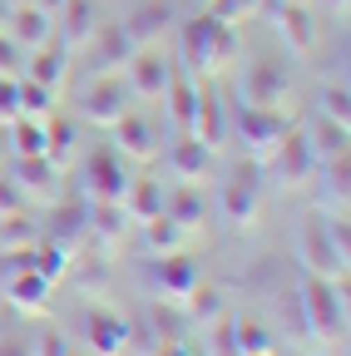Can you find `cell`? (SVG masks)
I'll return each mask as SVG.
<instances>
[{"label":"cell","mask_w":351,"mask_h":356,"mask_svg":"<svg viewBox=\"0 0 351 356\" xmlns=\"http://www.w3.org/2000/svg\"><path fill=\"white\" fill-rule=\"evenodd\" d=\"M297 302H302V322L317 341H336L346 332V277H317L307 273L302 287H297Z\"/></svg>","instance_id":"cell-1"},{"label":"cell","mask_w":351,"mask_h":356,"mask_svg":"<svg viewBox=\"0 0 351 356\" xmlns=\"http://www.w3.org/2000/svg\"><path fill=\"white\" fill-rule=\"evenodd\" d=\"M183 55H188V65H193L198 74H213V70H223V65L238 55V35H233V25H223V20L198 15V20L183 25Z\"/></svg>","instance_id":"cell-2"},{"label":"cell","mask_w":351,"mask_h":356,"mask_svg":"<svg viewBox=\"0 0 351 356\" xmlns=\"http://www.w3.org/2000/svg\"><path fill=\"white\" fill-rule=\"evenodd\" d=\"M238 99L243 104H257V109H292V74L272 60H252L243 74H238Z\"/></svg>","instance_id":"cell-3"},{"label":"cell","mask_w":351,"mask_h":356,"mask_svg":"<svg viewBox=\"0 0 351 356\" xmlns=\"http://www.w3.org/2000/svg\"><path fill=\"white\" fill-rule=\"evenodd\" d=\"M129 104H134V95H129L124 74H95L79 95V119L95 124V129H114L129 114Z\"/></svg>","instance_id":"cell-4"},{"label":"cell","mask_w":351,"mask_h":356,"mask_svg":"<svg viewBox=\"0 0 351 356\" xmlns=\"http://www.w3.org/2000/svg\"><path fill=\"white\" fill-rule=\"evenodd\" d=\"M233 129H238V139H243V149H247L252 159H268V154L277 149V139L292 129V114H282V109H257V104H238Z\"/></svg>","instance_id":"cell-5"},{"label":"cell","mask_w":351,"mask_h":356,"mask_svg":"<svg viewBox=\"0 0 351 356\" xmlns=\"http://www.w3.org/2000/svg\"><path fill=\"white\" fill-rule=\"evenodd\" d=\"M262 163H268V173L277 178L282 188H302L307 178H312V168H317V154H312V144H307L302 129H287L282 139H277V149L262 159Z\"/></svg>","instance_id":"cell-6"},{"label":"cell","mask_w":351,"mask_h":356,"mask_svg":"<svg viewBox=\"0 0 351 356\" xmlns=\"http://www.w3.org/2000/svg\"><path fill=\"white\" fill-rule=\"evenodd\" d=\"M297 252H302V267L307 273H317V277H346V257L336 252L332 233H327V218H307L302 222V233H297Z\"/></svg>","instance_id":"cell-7"},{"label":"cell","mask_w":351,"mask_h":356,"mask_svg":"<svg viewBox=\"0 0 351 356\" xmlns=\"http://www.w3.org/2000/svg\"><path fill=\"white\" fill-rule=\"evenodd\" d=\"M124 188H129V173H124L114 149H90L84 154V193H90V203H119Z\"/></svg>","instance_id":"cell-8"},{"label":"cell","mask_w":351,"mask_h":356,"mask_svg":"<svg viewBox=\"0 0 351 356\" xmlns=\"http://www.w3.org/2000/svg\"><path fill=\"white\" fill-rule=\"evenodd\" d=\"M262 213V168L243 163L233 173V184H223V218L233 228H247V222Z\"/></svg>","instance_id":"cell-9"},{"label":"cell","mask_w":351,"mask_h":356,"mask_svg":"<svg viewBox=\"0 0 351 356\" xmlns=\"http://www.w3.org/2000/svg\"><path fill=\"white\" fill-rule=\"evenodd\" d=\"M84 50H90V70L95 74H119L129 65V55H134V40H129V30L119 20H99L95 35L84 40Z\"/></svg>","instance_id":"cell-10"},{"label":"cell","mask_w":351,"mask_h":356,"mask_svg":"<svg viewBox=\"0 0 351 356\" xmlns=\"http://www.w3.org/2000/svg\"><path fill=\"white\" fill-rule=\"evenodd\" d=\"M124 74V84H129V95H134V99H163V89H168V60L158 55V50H149V44H144V50H134V55H129V65L119 70Z\"/></svg>","instance_id":"cell-11"},{"label":"cell","mask_w":351,"mask_h":356,"mask_svg":"<svg viewBox=\"0 0 351 356\" xmlns=\"http://www.w3.org/2000/svg\"><path fill=\"white\" fill-rule=\"evenodd\" d=\"M129 317L114 307H90L84 312V341H90V356H124L129 346Z\"/></svg>","instance_id":"cell-12"},{"label":"cell","mask_w":351,"mask_h":356,"mask_svg":"<svg viewBox=\"0 0 351 356\" xmlns=\"http://www.w3.org/2000/svg\"><path fill=\"white\" fill-rule=\"evenodd\" d=\"M173 15H179V6L173 0H139L134 10H129L119 25L129 30V40H134V50H144V44H154L168 25H173Z\"/></svg>","instance_id":"cell-13"},{"label":"cell","mask_w":351,"mask_h":356,"mask_svg":"<svg viewBox=\"0 0 351 356\" xmlns=\"http://www.w3.org/2000/svg\"><path fill=\"white\" fill-rule=\"evenodd\" d=\"M114 149H119V159H158V134H154V124L144 119V114H134V109H129L114 129Z\"/></svg>","instance_id":"cell-14"},{"label":"cell","mask_w":351,"mask_h":356,"mask_svg":"<svg viewBox=\"0 0 351 356\" xmlns=\"http://www.w3.org/2000/svg\"><path fill=\"white\" fill-rule=\"evenodd\" d=\"M154 282H158V292H163V297H179V302H183V297H188L203 277H198V262L179 248V252L154 257Z\"/></svg>","instance_id":"cell-15"},{"label":"cell","mask_w":351,"mask_h":356,"mask_svg":"<svg viewBox=\"0 0 351 356\" xmlns=\"http://www.w3.org/2000/svg\"><path fill=\"white\" fill-rule=\"evenodd\" d=\"M15 188L25 198H55L60 193V163L50 154H35V159H15Z\"/></svg>","instance_id":"cell-16"},{"label":"cell","mask_w":351,"mask_h":356,"mask_svg":"<svg viewBox=\"0 0 351 356\" xmlns=\"http://www.w3.org/2000/svg\"><path fill=\"white\" fill-rule=\"evenodd\" d=\"M6 30L25 44V50H40V44H50L55 40V15L45 10V6H10V20H6Z\"/></svg>","instance_id":"cell-17"},{"label":"cell","mask_w":351,"mask_h":356,"mask_svg":"<svg viewBox=\"0 0 351 356\" xmlns=\"http://www.w3.org/2000/svg\"><path fill=\"white\" fill-rule=\"evenodd\" d=\"M277 35L292 55H312L317 50V20L307 15V6H292V0H277Z\"/></svg>","instance_id":"cell-18"},{"label":"cell","mask_w":351,"mask_h":356,"mask_svg":"<svg viewBox=\"0 0 351 356\" xmlns=\"http://www.w3.org/2000/svg\"><path fill=\"white\" fill-rule=\"evenodd\" d=\"M168 163H173V173H179L183 184H203L213 173V149L203 139H193V134H183V139L168 149Z\"/></svg>","instance_id":"cell-19"},{"label":"cell","mask_w":351,"mask_h":356,"mask_svg":"<svg viewBox=\"0 0 351 356\" xmlns=\"http://www.w3.org/2000/svg\"><path fill=\"white\" fill-rule=\"evenodd\" d=\"M55 15L65 20V25H60V30H65V50H84V40H90V35H95V25L104 20L95 0H65Z\"/></svg>","instance_id":"cell-20"},{"label":"cell","mask_w":351,"mask_h":356,"mask_svg":"<svg viewBox=\"0 0 351 356\" xmlns=\"http://www.w3.org/2000/svg\"><path fill=\"white\" fill-rule=\"evenodd\" d=\"M163 184H154V178H129V188H124V213H129V222H149V218H158L163 213Z\"/></svg>","instance_id":"cell-21"},{"label":"cell","mask_w":351,"mask_h":356,"mask_svg":"<svg viewBox=\"0 0 351 356\" xmlns=\"http://www.w3.org/2000/svg\"><path fill=\"white\" fill-rule=\"evenodd\" d=\"M6 297L15 312H45V297H50V282L35 273V267H20L15 277H6Z\"/></svg>","instance_id":"cell-22"},{"label":"cell","mask_w":351,"mask_h":356,"mask_svg":"<svg viewBox=\"0 0 351 356\" xmlns=\"http://www.w3.org/2000/svg\"><path fill=\"white\" fill-rule=\"evenodd\" d=\"M163 213L173 222H183V228H198L203 213H208V198L198 193V184H179L173 193H163Z\"/></svg>","instance_id":"cell-23"},{"label":"cell","mask_w":351,"mask_h":356,"mask_svg":"<svg viewBox=\"0 0 351 356\" xmlns=\"http://www.w3.org/2000/svg\"><path fill=\"white\" fill-rule=\"evenodd\" d=\"M139 228H144V248H149L154 257H163V252H179V248H183V238H188V228H183V222H173L168 213H158V218L139 222Z\"/></svg>","instance_id":"cell-24"},{"label":"cell","mask_w":351,"mask_h":356,"mask_svg":"<svg viewBox=\"0 0 351 356\" xmlns=\"http://www.w3.org/2000/svg\"><path fill=\"white\" fill-rule=\"evenodd\" d=\"M65 44H40V50H30V60H25V74L30 79H40V84H50V89H60V79H65Z\"/></svg>","instance_id":"cell-25"},{"label":"cell","mask_w":351,"mask_h":356,"mask_svg":"<svg viewBox=\"0 0 351 356\" xmlns=\"http://www.w3.org/2000/svg\"><path fill=\"white\" fill-rule=\"evenodd\" d=\"M163 99H168V119L179 124L183 134H188V124H193V109H198V89H193V79L188 74H168V89H163Z\"/></svg>","instance_id":"cell-26"},{"label":"cell","mask_w":351,"mask_h":356,"mask_svg":"<svg viewBox=\"0 0 351 356\" xmlns=\"http://www.w3.org/2000/svg\"><path fill=\"white\" fill-rule=\"evenodd\" d=\"M10 144H15V159H35V154H50V139H45V119L15 114V119H10Z\"/></svg>","instance_id":"cell-27"},{"label":"cell","mask_w":351,"mask_h":356,"mask_svg":"<svg viewBox=\"0 0 351 356\" xmlns=\"http://www.w3.org/2000/svg\"><path fill=\"white\" fill-rule=\"evenodd\" d=\"M188 134H193V139H203L208 149L223 144V109H218V99H213V95H198V109H193Z\"/></svg>","instance_id":"cell-28"},{"label":"cell","mask_w":351,"mask_h":356,"mask_svg":"<svg viewBox=\"0 0 351 356\" xmlns=\"http://www.w3.org/2000/svg\"><path fill=\"white\" fill-rule=\"evenodd\" d=\"M84 218H90L95 238H104V243H119V238H124V228H129L124 203H90V208H84Z\"/></svg>","instance_id":"cell-29"},{"label":"cell","mask_w":351,"mask_h":356,"mask_svg":"<svg viewBox=\"0 0 351 356\" xmlns=\"http://www.w3.org/2000/svg\"><path fill=\"white\" fill-rule=\"evenodd\" d=\"M307 144H312L317 159H341L346 144H351V129L346 124H332V119H317V129L307 134Z\"/></svg>","instance_id":"cell-30"},{"label":"cell","mask_w":351,"mask_h":356,"mask_svg":"<svg viewBox=\"0 0 351 356\" xmlns=\"http://www.w3.org/2000/svg\"><path fill=\"white\" fill-rule=\"evenodd\" d=\"M30 267H35V273L45 277L50 287H55V282H60V277L70 273V248H65V243H55V238H50L45 248L35 243V262H30Z\"/></svg>","instance_id":"cell-31"},{"label":"cell","mask_w":351,"mask_h":356,"mask_svg":"<svg viewBox=\"0 0 351 356\" xmlns=\"http://www.w3.org/2000/svg\"><path fill=\"white\" fill-rule=\"evenodd\" d=\"M188 322H198V327H208V322H218V317H223V292H218V287H208V282H198L188 297Z\"/></svg>","instance_id":"cell-32"},{"label":"cell","mask_w":351,"mask_h":356,"mask_svg":"<svg viewBox=\"0 0 351 356\" xmlns=\"http://www.w3.org/2000/svg\"><path fill=\"white\" fill-rule=\"evenodd\" d=\"M40 243V228L25 218V213H6L0 218V252H10V248H35Z\"/></svg>","instance_id":"cell-33"},{"label":"cell","mask_w":351,"mask_h":356,"mask_svg":"<svg viewBox=\"0 0 351 356\" xmlns=\"http://www.w3.org/2000/svg\"><path fill=\"white\" fill-rule=\"evenodd\" d=\"M15 89H20V114H30V119H45V114H50V104H55V89H50V84L20 74Z\"/></svg>","instance_id":"cell-34"},{"label":"cell","mask_w":351,"mask_h":356,"mask_svg":"<svg viewBox=\"0 0 351 356\" xmlns=\"http://www.w3.org/2000/svg\"><path fill=\"white\" fill-rule=\"evenodd\" d=\"M317 109H322V119L351 129V89H346V84H322V89H317Z\"/></svg>","instance_id":"cell-35"},{"label":"cell","mask_w":351,"mask_h":356,"mask_svg":"<svg viewBox=\"0 0 351 356\" xmlns=\"http://www.w3.org/2000/svg\"><path fill=\"white\" fill-rule=\"evenodd\" d=\"M257 10H262V0H208V15H213V20H223V25H233V30L247 25Z\"/></svg>","instance_id":"cell-36"},{"label":"cell","mask_w":351,"mask_h":356,"mask_svg":"<svg viewBox=\"0 0 351 356\" xmlns=\"http://www.w3.org/2000/svg\"><path fill=\"white\" fill-rule=\"evenodd\" d=\"M233 341H238V356H252V351H268V346H272L268 327L252 322V317H238V322H233Z\"/></svg>","instance_id":"cell-37"},{"label":"cell","mask_w":351,"mask_h":356,"mask_svg":"<svg viewBox=\"0 0 351 356\" xmlns=\"http://www.w3.org/2000/svg\"><path fill=\"white\" fill-rule=\"evenodd\" d=\"M25 60H30V50L10 35V30H0V74H10V79H20L25 74Z\"/></svg>","instance_id":"cell-38"},{"label":"cell","mask_w":351,"mask_h":356,"mask_svg":"<svg viewBox=\"0 0 351 356\" xmlns=\"http://www.w3.org/2000/svg\"><path fill=\"white\" fill-rule=\"evenodd\" d=\"M346 188H351V159L346 154L341 159H327V193H332V203L346 208Z\"/></svg>","instance_id":"cell-39"},{"label":"cell","mask_w":351,"mask_h":356,"mask_svg":"<svg viewBox=\"0 0 351 356\" xmlns=\"http://www.w3.org/2000/svg\"><path fill=\"white\" fill-rule=\"evenodd\" d=\"M45 139H50V159L55 163H65L74 154V129L70 124H45Z\"/></svg>","instance_id":"cell-40"},{"label":"cell","mask_w":351,"mask_h":356,"mask_svg":"<svg viewBox=\"0 0 351 356\" xmlns=\"http://www.w3.org/2000/svg\"><path fill=\"white\" fill-rule=\"evenodd\" d=\"M20 79H10V74H0V124H10L15 114H20V89H15Z\"/></svg>","instance_id":"cell-41"},{"label":"cell","mask_w":351,"mask_h":356,"mask_svg":"<svg viewBox=\"0 0 351 356\" xmlns=\"http://www.w3.org/2000/svg\"><path fill=\"white\" fill-rule=\"evenodd\" d=\"M327 233H332V243H336V252H341V257L351 262V222H346V208L327 218Z\"/></svg>","instance_id":"cell-42"},{"label":"cell","mask_w":351,"mask_h":356,"mask_svg":"<svg viewBox=\"0 0 351 356\" xmlns=\"http://www.w3.org/2000/svg\"><path fill=\"white\" fill-rule=\"evenodd\" d=\"M6 213H25V193L15 188L10 173H0V218H6Z\"/></svg>","instance_id":"cell-43"},{"label":"cell","mask_w":351,"mask_h":356,"mask_svg":"<svg viewBox=\"0 0 351 356\" xmlns=\"http://www.w3.org/2000/svg\"><path fill=\"white\" fill-rule=\"evenodd\" d=\"M30 351H35V356H65L70 346H65V332H55V327H50V332H40V337L30 341Z\"/></svg>","instance_id":"cell-44"},{"label":"cell","mask_w":351,"mask_h":356,"mask_svg":"<svg viewBox=\"0 0 351 356\" xmlns=\"http://www.w3.org/2000/svg\"><path fill=\"white\" fill-rule=\"evenodd\" d=\"M154 317H158V327H163V341H179V337H183V317H179L173 307H163V302H158Z\"/></svg>","instance_id":"cell-45"},{"label":"cell","mask_w":351,"mask_h":356,"mask_svg":"<svg viewBox=\"0 0 351 356\" xmlns=\"http://www.w3.org/2000/svg\"><path fill=\"white\" fill-rule=\"evenodd\" d=\"M213 351L218 356H238V341H233V322L218 317V337H213Z\"/></svg>","instance_id":"cell-46"},{"label":"cell","mask_w":351,"mask_h":356,"mask_svg":"<svg viewBox=\"0 0 351 356\" xmlns=\"http://www.w3.org/2000/svg\"><path fill=\"white\" fill-rule=\"evenodd\" d=\"M0 356H35V351H30V341H25V337H15V332H10V337H0Z\"/></svg>","instance_id":"cell-47"},{"label":"cell","mask_w":351,"mask_h":356,"mask_svg":"<svg viewBox=\"0 0 351 356\" xmlns=\"http://www.w3.org/2000/svg\"><path fill=\"white\" fill-rule=\"evenodd\" d=\"M158 356H188V341H183V337H179V341H163Z\"/></svg>","instance_id":"cell-48"},{"label":"cell","mask_w":351,"mask_h":356,"mask_svg":"<svg viewBox=\"0 0 351 356\" xmlns=\"http://www.w3.org/2000/svg\"><path fill=\"white\" fill-rule=\"evenodd\" d=\"M6 20H10V0H0V30H6Z\"/></svg>","instance_id":"cell-49"},{"label":"cell","mask_w":351,"mask_h":356,"mask_svg":"<svg viewBox=\"0 0 351 356\" xmlns=\"http://www.w3.org/2000/svg\"><path fill=\"white\" fill-rule=\"evenodd\" d=\"M35 6H45V10H50V15H55V10H60V6H65V0H35Z\"/></svg>","instance_id":"cell-50"},{"label":"cell","mask_w":351,"mask_h":356,"mask_svg":"<svg viewBox=\"0 0 351 356\" xmlns=\"http://www.w3.org/2000/svg\"><path fill=\"white\" fill-rule=\"evenodd\" d=\"M327 6H332V10H336V15H341V10H346V0H327Z\"/></svg>","instance_id":"cell-51"},{"label":"cell","mask_w":351,"mask_h":356,"mask_svg":"<svg viewBox=\"0 0 351 356\" xmlns=\"http://www.w3.org/2000/svg\"><path fill=\"white\" fill-rule=\"evenodd\" d=\"M252 356H277V351H272V346H268V351H252Z\"/></svg>","instance_id":"cell-52"},{"label":"cell","mask_w":351,"mask_h":356,"mask_svg":"<svg viewBox=\"0 0 351 356\" xmlns=\"http://www.w3.org/2000/svg\"><path fill=\"white\" fill-rule=\"evenodd\" d=\"M65 356H90V351H65Z\"/></svg>","instance_id":"cell-53"},{"label":"cell","mask_w":351,"mask_h":356,"mask_svg":"<svg viewBox=\"0 0 351 356\" xmlns=\"http://www.w3.org/2000/svg\"><path fill=\"white\" fill-rule=\"evenodd\" d=\"M10 6H30V0H10Z\"/></svg>","instance_id":"cell-54"},{"label":"cell","mask_w":351,"mask_h":356,"mask_svg":"<svg viewBox=\"0 0 351 356\" xmlns=\"http://www.w3.org/2000/svg\"><path fill=\"white\" fill-rule=\"evenodd\" d=\"M292 6H307V0H292Z\"/></svg>","instance_id":"cell-55"},{"label":"cell","mask_w":351,"mask_h":356,"mask_svg":"<svg viewBox=\"0 0 351 356\" xmlns=\"http://www.w3.org/2000/svg\"><path fill=\"white\" fill-rule=\"evenodd\" d=\"M188 356H198V351H193V346H188Z\"/></svg>","instance_id":"cell-56"}]
</instances>
